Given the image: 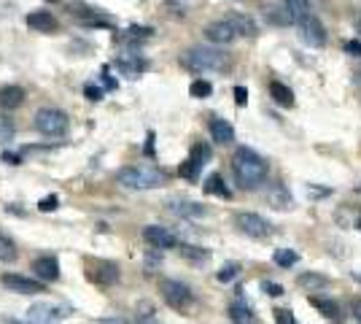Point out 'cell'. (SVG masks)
Masks as SVG:
<instances>
[{
	"label": "cell",
	"instance_id": "1",
	"mask_svg": "<svg viewBox=\"0 0 361 324\" xmlns=\"http://www.w3.org/2000/svg\"><path fill=\"white\" fill-rule=\"evenodd\" d=\"M232 173L243 189H256L267 181V162H264V157L256 155L254 149L243 146L232 157Z\"/></svg>",
	"mask_w": 361,
	"mask_h": 324
},
{
	"label": "cell",
	"instance_id": "2",
	"mask_svg": "<svg viewBox=\"0 0 361 324\" xmlns=\"http://www.w3.org/2000/svg\"><path fill=\"white\" fill-rule=\"evenodd\" d=\"M180 65L192 73H211V71H226L229 57L216 47H192L180 54Z\"/></svg>",
	"mask_w": 361,
	"mask_h": 324
},
{
	"label": "cell",
	"instance_id": "3",
	"mask_svg": "<svg viewBox=\"0 0 361 324\" xmlns=\"http://www.w3.org/2000/svg\"><path fill=\"white\" fill-rule=\"evenodd\" d=\"M116 181L124 189L143 192V189H157V186L165 184V173L159 168H151V165H133V168H121Z\"/></svg>",
	"mask_w": 361,
	"mask_h": 324
},
{
	"label": "cell",
	"instance_id": "4",
	"mask_svg": "<svg viewBox=\"0 0 361 324\" xmlns=\"http://www.w3.org/2000/svg\"><path fill=\"white\" fill-rule=\"evenodd\" d=\"M32 127L41 133V136H49V138H60L68 133V127H71V119H68V114L60 111V108H41V111H35V116H32Z\"/></svg>",
	"mask_w": 361,
	"mask_h": 324
},
{
	"label": "cell",
	"instance_id": "5",
	"mask_svg": "<svg viewBox=\"0 0 361 324\" xmlns=\"http://www.w3.org/2000/svg\"><path fill=\"white\" fill-rule=\"evenodd\" d=\"M159 292H162V300L173 311H189L195 303V292L189 289V284H183L178 278H162Z\"/></svg>",
	"mask_w": 361,
	"mask_h": 324
},
{
	"label": "cell",
	"instance_id": "6",
	"mask_svg": "<svg viewBox=\"0 0 361 324\" xmlns=\"http://www.w3.org/2000/svg\"><path fill=\"white\" fill-rule=\"evenodd\" d=\"M235 224H238V230L243 235H248V238H267L272 230V224L264 219V216L254 214V211H243V214L235 216Z\"/></svg>",
	"mask_w": 361,
	"mask_h": 324
},
{
	"label": "cell",
	"instance_id": "7",
	"mask_svg": "<svg viewBox=\"0 0 361 324\" xmlns=\"http://www.w3.org/2000/svg\"><path fill=\"white\" fill-rule=\"evenodd\" d=\"M87 278L94 281L97 287H111L119 281V265L108 260H90L87 263Z\"/></svg>",
	"mask_w": 361,
	"mask_h": 324
},
{
	"label": "cell",
	"instance_id": "8",
	"mask_svg": "<svg viewBox=\"0 0 361 324\" xmlns=\"http://www.w3.org/2000/svg\"><path fill=\"white\" fill-rule=\"evenodd\" d=\"M297 28H300L302 44H307L310 49L326 47V28H324V25H321V22H318L313 14L307 16V19H302Z\"/></svg>",
	"mask_w": 361,
	"mask_h": 324
},
{
	"label": "cell",
	"instance_id": "9",
	"mask_svg": "<svg viewBox=\"0 0 361 324\" xmlns=\"http://www.w3.org/2000/svg\"><path fill=\"white\" fill-rule=\"evenodd\" d=\"M0 284H3L8 292H16V294H41V292H46L44 281L19 276V273H6V276L0 278Z\"/></svg>",
	"mask_w": 361,
	"mask_h": 324
},
{
	"label": "cell",
	"instance_id": "10",
	"mask_svg": "<svg viewBox=\"0 0 361 324\" xmlns=\"http://www.w3.org/2000/svg\"><path fill=\"white\" fill-rule=\"evenodd\" d=\"M143 238H146V244H149L151 248H157V251L178 246V238L167 230V227H159V224H149V227L143 230Z\"/></svg>",
	"mask_w": 361,
	"mask_h": 324
},
{
	"label": "cell",
	"instance_id": "11",
	"mask_svg": "<svg viewBox=\"0 0 361 324\" xmlns=\"http://www.w3.org/2000/svg\"><path fill=\"white\" fill-rule=\"evenodd\" d=\"M205 38L211 41V44H216V47H226V44H232L238 35H235V30L229 28V22L226 19H216V22H211V25H205Z\"/></svg>",
	"mask_w": 361,
	"mask_h": 324
},
{
	"label": "cell",
	"instance_id": "12",
	"mask_svg": "<svg viewBox=\"0 0 361 324\" xmlns=\"http://www.w3.org/2000/svg\"><path fill=\"white\" fill-rule=\"evenodd\" d=\"M32 273L38 281H44V284H51V281H57L60 278V263H57V257H38V260H32Z\"/></svg>",
	"mask_w": 361,
	"mask_h": 324
},
{
	"label": "cell",
	"instance_id": "13",
	"mask_svg": "<svg viewBox=\"0 0 361 324\" xmlns=\"http://www.w3.org/2000/svg\"><path fill=\"white\" fill-rule=\"evenodd\" d=\"M30 319L32 322H60L68 316V308H62V306H51V303H38V306H32L30 311Z\"/></svg>",
	"mask_w": 361,
	"mask_h": 324
},
{
	"label": "cell",
	"instance_id": "14",
	"mask_svg": "<svg viewBox=\"0 0 361 324\" xmlns=\"http://www.w3.org/2000/svg\"><path fill=\"white\" fill-rule=\"evenodd\" d=\"M27 28L35 32H57L60 22L54 19L51 11H30L27 14Z\"/></svg>",
	"mask_w": 361,
	"mask_h": 324
},
{
	"label": "cell",
	"instance_id": "15",
	"mask_svg": "<svg viewBox=\"0 0 361 324\" xmlns=\"http://www.w3.org/2000/svg\"><path fill=\"white\" fill-rule=\"evenodd\" d=\"M226 22H229V28L235 30V35L240 38V35H245V38H254L256 32V22L251 19L248 14H240V11H232V14L226 16Z\"/></svg>",
	"mask_w": 361,
	"mask_h": 324
},
{
	"label": "cell",
	"instance_id": "16",
	"mask_svg": "<svg viewBox=\"0 0 361 324\" xmlns=\"http://www.w3.org/2000/svg\"><path fill=\"white\" fill-rule=\"evenodd\" d=\"M116 68H119L121 73H127V76H137V73H143L146 68H149V62L143 60L140 54H119L116 57Z\"/></svg>",
	"mask_w": 361,
	"mask_h": 324
},
{
	"label": "cell",
	"instance_id": "17",
	"mask_svg": "<svg viewBox=\"0 0 361 324\" xmlns=\"http://www.w3.org/2000/svg\"><path fill=\"white\" fill-rule=\"evenodd\" d=\"M25 103V90L22 87H16V84H6V87H0V108H6V111H14Z\"/></svg>",
	"mask_w": 361,
	"mask_h": 324
},
{
	"label": "cell",
	"instance_id": "18",
	"mask_svg": "<svg viewBox=\"0 0 361 324\" xmlns=\"http://www.w3.org/2000/svg\"><path fill=\"white\" fill-rule=\"evenodd\" d=\"M297 287H300L302 292H324V289L329 287V278L324 276V273L310 270V273H302V276L297 278Z\"/></svg>",
	"mask_w": 361,
	"mask_h": 324
},
{
	"label": "cell",
	"instance_id": "19",
	"mask_svg": "<svg viewBox=\"0 0 361 324\" xmlns=\"http://www.w3.org/2000/svg\"><path fill=\"white\" fill-rule=\"evenodd\" d=\"M283 11H286L291 25H300L302 19L310 16L313 8H310V0H283Z\"/></svg>",
	"mask_w": 361,
	"mask_h": 324
},
{
	"label": "cell",
	"instance_id": "20",
	"mask_svg": "<svg viewBox=\"0 0 361 324\" xmlns=\"http://www.w3.org/2000/svg\"><path fill=\"white\" fill-rule=\"evenodd\" d=\"M310 306L316 311H321V316L329 319V322H340V319H343L340 306H337L334 300H329V297H310Z\"/></svg>",
	"mask_w": 361,
	"mask_h": 324
},
{
	"label": "cell",
	"instance_id": "21",
	"mask_svg": "<svg viewBox=\"0 0 361 324\" xmlns=\"http://www.w3.org/2000/svg\"><path fill=\"white\" fill-rule=\"evenodd\" d=\"M211 138L216 140V143H232L235 140V127L226 122V119H211Z\"/></svg>",
	"mask_w": 361,
	"mask_h": 324
},
{
	"label": "cell",
	"instance_id": "22",
	"mask_svg": "<svg viewBox=\"0 0 361 324\" xmlns=\"http://www.w3.org/2000/svg\"><path fill=\"white\" fill-rule=\"evenodd\" d=\"M267 203L278 211H286V208H291V195H288V189L283 184H272L267 189Z\"/></svg>",
	"mask_w": 361,
	"mask_h": 324
},
{
	"label": "cell",
	"instance_id": "23",
	"mask_svg": "<svg viewBox=\"0 0 361 324\" xmlns=\"http://www.w3.org/2000/svg\"><path fill=\"white\" fill-rule=\"evenodd\" d=\"M170 211H173L176 216H186V219H200V216L208 214V211H205L200 203H189V200L170 203Z\"/></svg>",
	"mask_w": 361,
	"mask_h": 324
},
{
	"label": "cell",
	"instance_id": "24",
	"mask_svg": "<svg viewBox=\"0 0 361 324\" xmlns=\"http://www.w3.org/2000/svg\"><path fill=\"white\" fill-rule=\"evenodd\" d=\"M229 319H232V324H256L254 311H251V306H245L243 300H235L229 306Z\"/></svg>",
	"mask_w": 361,
	"mask_h": 324
},
{
	"label": "cell",
	"instance_id": "25",
	"mask_svg": "<svg viewBox=\"0 0 361 324\" xmlns=\"http://www.w3.org/2000/svg\"><path fill=\"white\" fill-rule=\"evenodd\" d=\"M270 97L278 106H286V108L294 106V92L288 90L286 84H281V81H270Z\"/></svg>",
	"mask_w": 361,
	"mask_h": 324
},
{
	"label": "cell",
	"instance_id": "26",
	"mask_svg": "<svg viewBox=\"0 0 361 324\" xmlns=\"http://www.w3.org/2000/svg\"><path fill=\"white\" fill-rule=\"evenodd\" d=\"M16 257H19L16 244L6 232H0V263H16Z\"/></svg>",
	"mask_w": 361,
	"mask_h": 324
},
{
	"label": "cell",
	"instance_id": "27",
	"mask_svg": "<svg viewBox=\"0 0 361 324\" xmlns=\"http://www.w3.org/2000/svg\"><path fill=\"white\" fill-rule=\"evenodd\" d=\"M205 192H208V195H219V198H229V189H226L224 179H221L219 173L208 176V181H205Z\"/></svg>",
	"mask_w": 361,
	"mask_h": 324
},
{
	"label": "cell",
	"instance_id": "28",
	"mask_svg": "<svg viewBox=\"0 0 361 324\" xmlns=\"http://www.w3.org/2000/svg\"><path fill=\"white\" fill-rule=\"evenodd\" d=\"M180 257H186L189 263H208L211 251L208 248H200V246H180Z\"/></svg>",
	"mask_w": 361,
	"mask_h": 324
},
{
	"label": "cell",
	"instance_id": "29",
	"mask_svg": "<svg viewBox=\"0 0 361 324\" xmlns=\"http://www.w3.org/2000/svg\"><path fill=\"white\" fill-rule=\"evenodd\" d=\"M297 263H300V254L294 248H278L275 251V265L278 268H294Z\"/></svg>",
	"mask_w": 361,
	"mask_h": 324
},
{
	"label": "cell",
	"instance_id": "30",
	"mask_svg": "<svg viewBox=\"0 0 361 324\" xmlns=\"http://www.w3.org/2000/svg\"><path fill=\"white\" fill-rule=\"evenodd\" d=\"M264 19L272 22V25H291L286 11H283V6H281V8H278V6H267V8H264Z\"/></svg>",
	"mask_w": 361,
	"mask_h": 324
},
{
	"label": "cell",
	"instance_id": "31",
	"mask_svg": "<svg viewBox=\"0 0 361 324\" xmlns=\"http://www.w3.org/2000/svg\"><path fill=\"white\" fill-rule=\"evenodd\" d=\"M189 95H192V97H211L213 84L205 81V78H197V81H192V87H189Z\"/></svg>",
	"mask_w": 361,
	"mask_h": 324
},
{
	"label": "cell",
	"instance_id": "32",
	"mask_svg": "<svg viewBox=\"0 0 361 324\" xmlns=\"http://www.w3.org/2000/svg\"><path fill=\"white\" fill-rule=\"evenodd\" d=\"M14 133H16V124L11 122V116H3V114H0V143L11 140Z\"/></svg>",
	"mask_w": 361,
	"mask_h": 324
},
{
	"label": "cell",
	"instance_id": "33",
	"mask_svg": "<svg viewBox=\"0 0 361 324\" xmlns=\"http://www.w3.org/2000/svg\"><path fill=\"white\" fill-rule=\"evenodd\" d=\"M238 273H240V265H238V263H226L224 268L216 273V278H219L221 284H229L232 278H238Z\"/></svg>",
	"mask_w": 361,
	"mask_h": 324
},
{
	"label": "cell",
	"instance_id": "34",
	"mask_svg": "<svg viewBox=\"0 0 361 324\" xmlns=\"http://www.w3.org/2000/svg\"><path fill=\"white\" fill-rule=\"evenodd\" d=\"M189 160H195L197 165L202 168V165L211 160V146H205V143H197L195 149H192V157H189Z\"/></svg>",
	"mask_w": 361,
	"mask_h": 324
},
{
	"label": "cell",
	"instance_id": "35",
	"mask_svg": "<svg viewBox=\"0 0 361 324\" xmlns=\"http://www.w3.org/2000/svg\"><path fill=\"white\" fill-rule=\"evenodd\" d=\"M137 324H159V319L154 316V308H151V306H140V313H137Z\"/></svg>",
	"mask_w": 361,
	"mask_h": 324
},
{
	"label": "cell",
	"instance_id": "36",
	"mask_svg": "<svg viewBox=\"0 0 361 324\" xmlns=\"http://www.w3.org/2000/svg\"><path fill=\"white\" fill-rule=\"evenodd\" d=\"M183 179H197V173H200V165H197L195 160H186L183 165H180V170H178Z\"/></svg>",
	"mask_w": 361,
	"mask_h": 324
},
{
	"label": "cell",
	"instance_id": "37",
	"mask_svg": "<svg viewBox=\"0 0 361 324\" xmlns=\"http://www.w3.org/2000/svg\"><path fill=\"white\" fill-rule=\"evenodd\" d=\"M275 324H297V319H294V313L286 308H278L275 311Z\"/></svg>",
	"mask_w": 361,
	"mask_h": 324
},
{
	"label": "cell",
	"instance_id": "38",
	"mask_svg": "<svg viewBox=\"0 0 361 324\" xmlns=\"http://www.w3.org/2000/svg\"><path fill=\"white\" fill-rule=\"evenodd\" d=\"M262 289H264L267 294H272V297H281V294H283V287H281V284H275V281H264V284H262Z\"/></svg>",
	"mask_w": 361,
	"mask_h": 324
},
{
	"label": "cell",
	"instance_id": "39",
	"mask_svg": "<svg viewBox=\"0 0 361 324\" xmlns=\"http://www.w3.org/2000/svg\"><path fill=\"white\" fill-rule=\"evenodd\" d=\"M57 195H49V198H44V200L38 203V211H54L57 208Z\"/></svg>",
	"mask_w": 361,
	"mask_h": 324
},
{
	"label": "cell",
	"instance_id": "40",
	"mask_svg": "<svg viewBox=\"0 0 361 324\" xmlns=\"http://www.w3.org/2000/svg\"><path fill=\"white\" fill-rule=\"evenodd\" d=\"M345 54L361 57V41H345Z\"/></svg>",
	"mask_w": 361,
	"mask_h": 324
},
{
	"label": "cell",
	"instance_id": "41",
	"mask_svg": "<svg viewBox=\"0 0 361 324\" xmlns=\"http://www.w3.org/2000/svg\"><path fill=\"white\" fill-rule=\"evenodd\" d=\"M235 103H238V106H245V103H248V92H245V87H235Z\"/></svg>",
	"mask_w": 361,
	"mask_h": 324
},
{
	"label": "cell",
	"instance_id": "42",
	"mask_svg": "<svg viewBox=\"0 0 361 324\" xmlns=\"http://www.w3.org/2000/svg\"><path fill=\"white\" fill-rule=\"evenodd\" d=\"M84 95H87L90 100H100V97H103V90H97V87H87Z\"/></svg>",
	"mask_w": 361,
	"mask_h": 324
},
{
	"label": "cell",
	"instance_id": "43",
	"mask_svg": "<svg viewBox=\"0 0 361 324\" xmlns=\"http://www.w3.org/2000/svg\"><path fill=\"white\" fill-rule=\"evenodd\" d=\"M3 160H6V162H11V165H19V162H22V155H11V152H6Z\"/></svg>",
	"mask_w": 361,
	"mask_h": 324
},
{
	"label": "cell",
	"instance_id": "44",
	"mask_svg": "<svg viewBox=\"0 0 361 324\" xmlns=\"http://www.w3.org/2000/svg\"><path fill=\"white\" fill-rule=\"evenodd\" d=\"M97 324H130L127 319H121V316H111V319H100Z\"/></svg>",
	"mask_w": 361,
	"mask_h": 324
},
{
	"label": "cell",
	"instance_id": "45",
	"mask_svg": "<svg viewBox=\"0 0 361 324\" xmlns=\"http://www.w3.org/2000/svg\"><path fill=\"white\" fill-rule=\"evenodd\" d=\"M350 311H353V316L361 322V300H353V306H350Z\"/></svg>",
	"mask_w": 361,
	"mask_h": 324
},
{
	"label": "cell",
	"instance_id": "46",
	"mask_svg": "<svg viewBox=\"0 0 361 324\" xmlns=\"http://www.w3.org/2000/svg\"><path fill=\"white\" fill-rule=\"evenodd\" d=\"M146 155H154V133H149V143H146Z\"/></svg>",
	"mask_w": 361,
	"mask_h": 324
},
{
	"label": "cell",
	"instance_id": "47",
	"mask_svg": "<svg viewBox=\"0 0 361 324\" xmlns=\"http://www.w3.org/2000/svg\"><path fill=\"white\" fill-rule=\"evenodd\" d=\"M356 28H359V32H361V14L356 16Z\"/></svg>",
	"mask_w": 361,
	"mask_h": 324
},
{
	"label": "cell",
	"instance_id": "48",
	"mask_svg": "<svg viewBox=\"0 0 361 324\" xmlns=\"http://www.w3.org/2000/svg\"><path fill=\"white\" fill-rule=\"evenodd\" d=\"M49 3H60V0H49Z\"/></svg>",
	"mask_w": 361,
	"mask_h": 324
},
{
	"label": "cell",
	"instance_id": "49",
	"mask_svg": "<svg viewBox=\"0 0 361 324\" xmlns=\"http://www.w3.org/2000/svg\"><path fill=\"white\" fill-rule=\"evenodd\" d=\"M359 192H361V186H359Z\"/></svg>",
	"mask_w": 361,
	"mask_h": 324
},
{
	"label": "cell",
	"instance_id": "50",
	"mask_svg": "<svg viewBox=\"0 0 361 324\" xmlns=\"http://www.w3.org/2000/svg\"><path fill=\"white\" fill-rule=\"evenodd\" d=\"M359 278H361V273H359Z\"/></svg>",
	"mask_w": 361,
	"mask_h": 324
},
{
	"label": "cell",
	"instance_id": "51",
	"mask_svg": "<svg viewBox=\"0 0 361 324\" xmlns=\"http://www.w3.org/2000/svg\"><path fill=\"white\" fill-rule=\"evenodd\" d=\"M11 324H16V322H11Z\"/></svg>",
	"mask_w": 361,
	"mask_h": 324
}]
</instances>
